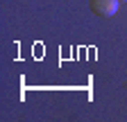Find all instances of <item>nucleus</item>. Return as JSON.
<instances>
[{
    "label": "nucleus",
    "instance_id": "1",
    "mask_svg": "<svg viewBox=\"0 0 127 122\" xmlns=\"http://www.w3.org/2000/svg\"><path fill=\"white\" fill-rule=\"evenodd\" d=\"M91 9L98 14V16L111 18V16H116V14H118L120 0H91Z\"/></svg>",
    "mask_w": 127,
    "mask_h": 122
},
{
    "label": "nucleus",
    "instance_id": "2",
    "mask_svg": "<svg viewBox=\"0 0 127 122\" xmlns=\"http://www.w3.org/2000/svg\"><path fill=\"white\" fill-rule=\"evenodd\" d=\"M120 2H127V0H120Z\"/></svg>",
    "mask_w": 127,
    "mask_h": 122
}]
</instances>
